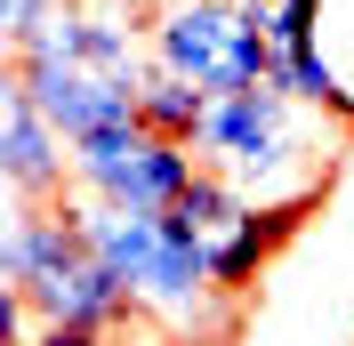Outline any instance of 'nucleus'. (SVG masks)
<instances>
[{
	"label": "nucleus",
	"mask_w": 354,
	"mask_h": 346,
	"mask_svg": "<svg viewBox=\"0 0 354 346\" xmlns=\"http://www.w3.org/2000/svg\"><path fill=\"white\" fill-rule=\"evenodd\" d=\"M73 210H81V234L97 242V258L129 282L145 322L177 330V338H225L234 330L209 242L177 210H105V201H81V194H73Z\"/></svg>",
	"instance_id": "obj_1"
},
{
	"label": "nucleus",
	"mask_w": 354,
	"mask_h": 346,
	"mask_svg": "<svg viewBox=\"0 0 354 346\" xmlns=\"http://www.w3.org/2000/svg\"><path fill=\"white\" fill-rule=\"evenodd\" d=\"M201 161H209V170H225L242 194H258V201H274V194H330V161H314L306 105H298V97H282L274 81L209 97V121H201Z\"/></svg>",
	"instance_id": "obj_2"
},
{
	"label": "nucleus",
	"mask_w": 354,
	"mask_h": 346,
	"mask_svg": "<svg viewBox=\"0 0 354 346\" xmlns=\"http://www.w3.org/2000/svg\"><path fill=\"white\" fill-rule=\"evenodd\" d=\"M145 41H153V65L201 81L209 97L258 89L282 65V48L266 33V8H250V0H161Z\"/></svg>",
	"instance_id": "obj_3"
},
{
	"label": "nucleus",
	"mask_w": 354,
	"mask_h": 346,
	"mask_svg": "<svg viewBox=\"0 0 354 346\" xmlns=\"http://www.w3.org/2000/svg\"><path fill=\"white\" fill-rule=\"evenodd\" d=\"M194 170H201V153L153 137L145 121L73 145V194L105 201V210H177V194L194 185Z\"/></svg>",
	"instance_id": "obj_4"
},
{
	"label": "nucleus",
	"mask_w": 354,
	"mask_h": 346,
	"mask_svg": "<svg viewBox=\"0 0 354 346\" xmlns=\"http://www.w3.org/2000/svg\"><path fill=\"white\" fill-rule=\"evenodd\" d=\"M8 81L48 113L73 145H81V137H105V129H137V81H121V73L73 65V57H8Z\"/></svg>",
	"instance_id": "obj_5"
},
{
	"label": "nucleus",
	"mask_w": 354,
	"mask_h": 346,
	"mask_svg": "<svg viewBox=\"0 0 354 346\" xmlns=\"http://www.w3.org/2000/svg\"><path fill=\"white\" fill-rule=\"evenodd\" d=\"M0 185H8V201H65L73 194V137L17 81H0Z\"/></svg>",
	"instance_id": "obj_6"
},
{
	"label": "nucleus",
	"mask_w": 354,
	"mask_h": 346,
	"mask_svg": "<svg viewBox=\"0 0 354 346\" xmlns=\"http://www.w3.org/2000/svg\"><path fill=\"white\" fill-rule=\"evenodd\" d=\"M314 201H322V194H274V201H250V210L234 217L218 242H209V266H218V290H225V298H242L250 282H258L266 266L298 242V226L314 217Z\"/></svg>",
	"instance_id": "obj_7"
},
{
	"label": "nucleus",
	"mask_w": 354,
	"mask_h": 346,
	"mask_svg": "<svg viewBox=\"0 0 354 346\" xmlns=\"http://www.w3.org/2000/svg\"><path fill=\"white\" fill-rule=\"evenodd\" d=\"M137 121H145L153 137H169V145H194V153H201L209 89L185 81V73H169V65H145V81H137Z\"/></svg>",
	"instance_id": "obj_8"
},
{
	"label": "nucleus",
	"mask_w": 354,
	"mask_h": 346,
	"mask_svg": "<svg viewBox=\"0 0 354 346\" xmlns=\"http://www.w3.org/2000/svg\"><path fill=\"white\" fill-rule=\"evenodd\" d=\"M274 89H282V97H298L306 113H322V121H338V129H354V89H346V73L322 57V41L282 48V65H274Z\"/></svg>",
	"instance_id": "obj_9"
},
{
	"label": "nucleus",
	"mask_w": 354,
	"mask_h": 346,
	"mask_svg": "<svg viewBox=\"0 0 354 346\" xmlns=\"http://www.w3.org/2000/svg\"><path fill=\"white\" fill-rule=\"evenodd\" d=\"M250 201H258V194H242V185H234L225 170H209V161H201V170H194V185L177 194V217H185V226H194L201 242H218L225 226H234V217L250 210Z\"/></svg>",
	"instance_id": "obj_10"
},
{
	"label": "nucleus",
	"mask_w": 354,
	"mask_h": 346,
	"mask_svg": "<svg viewBox=\"0 0 354 346\" xmlns=\"http://www.w3.org/2000/svg\"><path fill=\"white\" fill-rule=\"evenodd\" d=\"M322 8H330V0H266V33H274V48L322 41Z\"/></svg>",
	"instance_id": "obj_11"
},
{
	"label": "nucleus",
	"mask_w": 354,
	"mask_h": 346,
	"mask_svg": "<svg viewBox=\"0 0 354 346\" xmlns=\"http://www.w3.org/2000/svg\"><path fill=\"white\" fill-rule=\"evenodd\" d=\"M57 8H65V0H0V41H8V48H24L48 17H57Z\"/></svg>",
	"instance_id": "obj_12"
},
{
	"label": "nucleus",
	"mask_w": 354,
	"mask_h": 346,
	"mask_svg": "<svg viewBox=\"0 0 354 346\" xmlns=\"http://www.w3.org/2000/svg\"><path fill=\"white\" fill-rule=\"evenodd\" d=\"M32 346H113V330H88V322H41Z\"/></svg>",
	"instance_id": "obj_13"
},
{
	"label": "nucleus",
	"mask_w": 354,
	"mask_h": 346,
	"mask_svg": "<svg viewBox=\"0 0 354 346\" xmlns=\"http://www.w3.org/2000/svg\"><path fill=\"white\" fill-rule=\"evenodd\" d=\"M250 8H266V0H250Z\"/></svg>",
	"instance_id": "obj_14"
}]
</instances>
